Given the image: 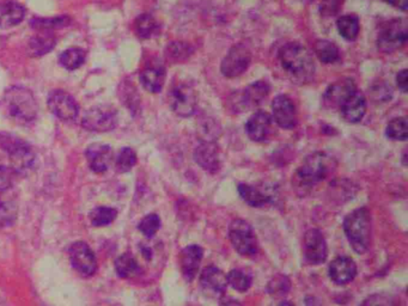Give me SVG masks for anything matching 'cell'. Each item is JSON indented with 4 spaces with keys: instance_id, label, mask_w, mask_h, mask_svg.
<instances>
[{
    "instance_id": "6da1fadb",
    "label": "cell",
    "mask_w": 408,
    "mask_h": 306,
    "mask_svg": "<svg viewBox=\"0 0 408 306\" xmlns=\"http://www.w3.org/2000/svg\"><path fill=\"white\" fill-rule=\"evenodd\" d=\"M279 60L284 70L293 81L307 83L314 78V60L308 48L301 43H286L280 48Z\"/></svg>"
},
{
    "instance_id": "7a4b0ae2",
    "label": "cell",
    "mask_w": 408,
    "mask_h": 306,
    "mask_svg": "<svg viewBox=\"0 0 408 306\" xmlns=\"http://www.w3.org/2000/svg\"><path fill=\"white\" fill-rule=\"evenodd\" d=\"M344 231L357 254L366 252L371 242V214L369 209L361 207L348 214L344 220Z\"/></svg>"
},
{
    "instance_id": "3957f363",
    "label": "cell",
    "mask_w": 408,
    "mask_h": 306,
    "mask_svg": "<svg viewBox=\"0 0 408 306\" xmlns=\"http://www.w3.org/2000/svg\"><path fill=\"white\" fill-rule=\"evenodd\" d=\"M335 161L326 152H315L305 158L297 170L296 179L302 187H313L323 182L334 170Z\"/></svg>"
},
{
    "instance_id": "277c9868",
    "label": "cell",
    "mask_w": 408,
    "mask_h": 306,
    "mask_svg": "<svg viewBox=\"0 0 408 306\" xmlns=\"http://www.w3.org/2000/svg\"><path fill=\"white\" fill-rule=\"evenodd\" d=\"M5 106L10 116L23 124H31L38 115L34 96L23 86H13L6 91Z\"/></svg>"
},
{
    "instance_id": "5b68a950",
    "label": "cell",
    "mask_w": 408,
    "mask_h": 306,
    "mask_svg": "<svg viewBox=\"0 0 408 306\" xmlns=\"http://www.w3.org/2000/svg\"><path fill=\"white\" fill-rule=\"evenodd\" d=\"M0 146L9 153L11 169L15 174L31 172L35 164V153L29 145L6 133L0 134Z\"/></svg>"
},
{
    "instance_id": "8992f818",
    "label": "cell",
    "mask_w": 408,
    "mask_h": 306,
    "mask_svg": "<svg viewBox=\"0 0 408 306\" xmlns=\"http://www.w3.org/2000/svg\"><path fill=\"white\" fill-rule=\"evenodd\" d=\"M408 38L407 22L405 18H394L384 23L377 38L378 51L393 53L404 46Z\"/></svg>"
},
{
    "instance_id": "52a82bcc",
    "label": "cell",
    "mask_w": 408,
    "mask_h": 306,
    "mask_svg": "<svg viewBox=\"0 0 408 306\" xmlns=\"http://www.w3.org/2000/svg\"><path fill=\"white\" fill-rule=\"evenodd\" d=\"M229 239L235 250L243 256L258 254V237L248 221L235 219L229 226Z\"/></svg>"
},
{
    "instance_id": "ba28073f",
    "label": "cell",
    "mask_w": 408,
    "mask_h": 306,
    "mask_svg": "<svg viewBox=\"0 0 408 306\" xmlns=\"http://www.w3.org/2000/svg\"><path fill=\"white\" fill-rule=\"evenodd\" d=\"M252 53L243 43L234 45L220 64V72L227 78L241 76L250 67Z\"/></svg>"
},
{
    "instance_id": "9c48e42d",
    "label": "cell",
    "mask_w": 408,
    "mask_h": 306,
    "mask_svg": "<svg viewBox=\"0 0 408 306\" xmlns=\"http://www.w3.org/2000/svg\"><path fill=\"white\" fill-rule=\"evenodd\" d=\"M116 111L109 106H96L86 111L82 119L83 127L91 132H109L116 127Z\"/></svg>"
},
{
    "instance_id": "30bf717a",
    "label": "cell",
    "mask_w": 408,
    "mask_h": 306,
    "mask_svg": "<svg viewBox=\"0 0 408 306\" xmlns=\"http://www.w3.org/2000/svg\"><path fill=\"white\" fill-rule=\"evenodd\" d=\"M169 103L172 111L181 118H189L197 111L198 98L192 86L179 84L169 95Z\"/></svg>"
},
{
    "instance_id": "8fae6325",
    "label": "cell",
    "mask_w": 408,
    "mask_h": 306,
    "mask_svg": "<svg viewBox=\"0 0 408 306\" xmlns=\"http://www.w3.org/2000/svg\"><path fill=\"white\" fill-rule=\"evenodd\" d=\"M49 111L63 121H74L79 114V106L71 95L63 90H54L48 96Z\"/></svg>"
},
{
    "instance_id": "7c38bea8",
    "label": "cell",
    "mask_w": 408,
    "mask_h": 306,
    "mask_svg": "<svg viewBox=\"0 0 408 306\" xmlns=\"http://www.w3.org/2000/svg\"><path fill=\"white\" fill-rule=\"evenodd\" d=\"M70 259L74 269L83 277H92L97 269L94 251L84 242L74 243L70 248Z\"/></svg>"
},
{
    "instance_id": "4fadbf2b",
    "label": "cell",
    "mask_w": 408,
    "mask_h": 306,
    "mask_svg": "<svg viewBox=\"0 0 408 306\" xmlns=\"http://www.w3.org/2000/svg\"><path fill=\"white\" fill-rule=\"evenodd\" d=\"M304 257L310 264H321L326 261L327 243L323 232L318 229H310L303 239Z\"/></svg>"
},
{
    "instance_id": "5bb4252c",
    "label": "cell",
    "mask_w": 408,
    "mask_h": 306,
    "mask_svg": "<svg viewBox=\"0 0 408 306\" xmlns=\"http://www.w3.org/2000/svg\"><path fill=\"white\" fill-rule=\"evenodd\" d=\"M200 286L204 293L211 298H222L227 292L228 279L215 266H207L200 274Z\"/></svg>"
},
{
    "instance_id": "9a60e30c",
    "label": "cell",
    "mask_w": 408,
    "mask_h": 306,
    "mask_svg": "<svg viewBox=\"0 0 408 306\" xmlns=\"http://www.w3.org/2000/svg\"><path fill=\"white\" fill-rule=\"evenodd\" d=\"M272 113L275 124L284 129H293L298 122L296 106L286 95H279L272 102Z\"/></svg>"
},
{
    "instance_id": "2e32d148",
    "label": "cell",
    "mask_w": 408,
    "mask_h": 306,
    "mask_svg": "<svg viewBox=\"0 0 408 306\" xmlns=\"http://www.w3.org/2000/svg\"><path fill=\"white\" fill-rule=\"evenodd\" d=\"M273 121L267 111H259L250 116L245 124V132L250 140L262 143L271 136Z\"/></svg>"
},
{
    "instance_id": "e0dca14e",
    "label": "cell",
    "mask_w": 408,
    "mask_h": 306,
    "mask_svg": "<svg viewBox=\"0 0 408 306\" xmlns=\"http://www.w3.org/2000/svg\"><path fill=\"white\" fill-rule=\"evenodd\" d=\"M194 161L210 174L218 172L222 166L218 146L213 141H204L194 151Z\"/></svg>"
},
{
    "instance_id": "ac0fdd59",
    "label": "cell",
    "mask_w": 408,
    "mask_h": 306,
    "mask_svg": "<svg viewBox=\"0 0 408 306\" xmlns=\"http://www.w3.org/2000/svg\"><path fill=\"white\" fill-rule=\"evenodd\" d=\"M328 274L336 285H346L354 280L357 275V264L348 256H338L328 267Z\"/></svg>"
},
{
    "instance_id": "d6986e66",
    "label": "cell",
    "mask_w": 408,
    "mask_h": 306,
    "mask_svg": "<svg viewBox=\"0 0 408 306\" xmlns=\"http://www.w3.org/2000/svg\"><path fill=\"white\" fill-rule=\"evenodd\" d=\"M204 249L200 245H188L180 254V267L186 281L192 282L195 279L202 264Z\"/></svg>"
},
{
    "instance_id": "ffe728a7",
    "label": "cell",
    "mask_w": 408,
    "mask_h": 306,
    "mask_svg": "<svg viewBox=\"0 0 408 306\" xmlns=\"http://www.w3.org/2000/svg\"><path fill=\"white\" fill-rule=\"evenodd\" d=\"M340 113L350 124L361 122L366 113V98L359 90H354L340 106Z\"/></svg>"
},
{
    "instance_id": "44dd1931",
    "label": "cell",
    "mask_w": 408,
    "mask_h": 306,
    "mask_svg": "<svg viewBox=\"0 0 408 306\" xmlns=\"http://www.w3.org/2000/svg\"><path fill=\"white\" fill-rule=\"evenodd\" d=\"M85 157L91 170L96 174H102L112 164L113 151L108 145L92 144L86 149Z\"/></svg>"
},
{
    "instance_id": "7402d4cb",
    "label": "cell",
    "mask_w": 408,
    "mask_h": 306,
    "mask_svg": "<svg viewBox=\"0 0 408 306\" xmlns=\"http://www.w3.org/2000/svg\"><path fill=\"white\" fill-rule=\"evenodd\" d=\"M356 89L354 81L350 78L335 81L334 84L328 86V89L325 92V104L331 108H335V106L340 108V106L345 102V99Z\"/></svg>"
},
{
    "instance_id": "603a6c76",
    "label": "cell",
    "mask_w": 408,
    "mask_h": 306,
    "mask_svg": "<svg viewBox=\"0 0 408 306\" xmlns=\"http://www.w3.org/2000/svg\"><path fill=\"white\" fill-rule=\"evenodd\" d=\"M238 193L245 204H250L252 207H263L265 204L273 201V191H265L262 187H255L242 183L238 186Z\"/></svg>"
},
{
    "instance_id": "cb8c5ba5",
    "label": "cell",
    "mask_w": 408,
    "mask_h": 306,
    "mask_svg": "<svg viewBox=\"0 0 408 306\" xmlns=\"http://www.w3.org/2000/svg\"><path fill=\"white\" fill-rule=\"evenodd\" d=\"M26 16V10L16 1L0 3V28L8 29L19 24Z\"/></svg>"
},
{
    "instance_id": "d4e9b609",
    "label": "cell",
    "mask_w": 408,
    "mask_h": 306,
    "mask_svg": "<svg viewBox=\"0 0 408 306\" xmlns=\"http://www.w3.org/2000/svg\"><path fill=\"white\" fill-rule=\"evenodd\" d=\"M139 78L144 89L152 94H158L163 89L165 70L163 66H151L145 68Z\"/></svg>"
},
{
    "instance_id": "484cf974",
    "label": "cell",
    "mask_w": 408,
    "mask_h": 306,
    "mask_svg": "<svg viewBox=\"0 0 408 306\" xmlns=\"http://www.w3.org/2000/svg\"><path fill=\"white\" fill-rule=\"evenodd\" d=\"M268 95H270V86L266 81H255L243 91L242 104L245 106V111L254 106H261Z\"/></svg>"
},
{
    "instance_id": "4316f807",
    "label": "cell",
    "mask_w": 408,
    "mask_h": 306,
    "mask_svg": "<svg viewBox=\"0 0 408 306\" xmlns=\"http://www.w3.org/2000/svg\"><path fill=\"white\" fill-rule=\"evenodd\" d=\"M56 45V35L49 31H39V34L29 40L26 49L31 56L39 58L52 51Z\"/></svg>"
},
{
    "instance_id": "83f0119b",
    "label": "cell",
    "mask_w": 408,
    "mask_h": 306,
    "mask_svg": "<svg viewBox=\"0 0 408 306\" xmlns=\"http://www.w3.org/2000/svg\"><path fill=\"white\" fill-rule=\"evenodd\" d=\"M115 271L119 277L122 279H131L137 277L140 273V267L138 264L137 259H134L132 254H122L115 261Z\"/></svg>"
},
{
    "instance_id": "f1b7e54d",
    "label": "cell",
    "mask_w": 408,
    "mask_h": 306,
    "mask_svg": "<svg viewBox=\"0 0 408 306\" xmlns=\"http://www.w3.org/2000/svg\"><path fill=\"white\" fill-rule=\"evenodd\" d=\"M86 53L82 48L72 47L66 49L59 56V63L63 67L74 71L85 63Z\"/></svg>"
},
{
    "instance_id": "f546056e",
    "label": "cell",
    "mask_w": 408,
    "mask_h": 306,
    "mask_svg": "<svg viewBox=\"0 0 408 306\" xmlns=\"http://www.w3.org/2000/svg\"><path fill=\"white\" fill-rule=\"evenodd\" d=\"M336 26L339 34L348 41H354L358 38L361 29L358 18L353 15H346L340 17L336 22Z\"/></svg>"
},
{
    "instance_id": "4dcf8cb0",
    "label": "cell",
    "mask_w": 408,
    "mask_h": 306,
    "mask_svg": "<svg viewBox=\"0 0 408 306\" xmlns=\"http://www.w3.org/2000/svg\"><path fill=\"white\" fill-rule=\"evenodd\" d=\"M315 53L323 64H334L340 58L339 49L334 43L327 40H318L315 43Z\"/></svg>"
},
{
    "instance_id": "1f68e13d",
    "label": "cell",
    "mask_w": 408,
    "mask_h": 306,
    "mask_svg": "<svg viewBox=\"0 0 408 306\" xmlns=\"http://www.w3.org/2000/svg\"><path fill=\"white\" fill-rule=\"evenodd\" d=\"M193 47L186 42H172L168 45L165 56L172 63H181L189 59L193 54Z\"/></svg>"
},
{
    "instance_id": "d6a6232c",
    "label": "cell",
    "mask_w": 408,
    "mask_h": 306,
    "mask_svg": "<svg viewBox=\"0 0 408 306\" xmlns=\"http://www.w3.org/2000/svg\"><path fill=\"white\" fill-rule=\"evenodd\" d=\"M386 134L391 140H407L408 121L406 118H396L391 120L386 128Z\"/></svg>"
},
{
    "instance_id": "836d02e7",
    "label": "cell",
    "mask_w": 408,
    "mask_h": 306,
    "mask_svg": "<svg viewBox=\"0 0 408 306\" xmlns=\"http://www.w3.org/2000/svg\"><path fill=\"white\" fill-rule=\"evenodd\" d=\"M227 279H228V285L241 293L248 291L252 286V277L248 273L241 269H234L227 275Z\"/></svg>"
},
{
    "instance_id": "e575fe53",
    "label": "cell",
    "mask_w": 408,
    "mask_h": 306,
    "mask_svg": "<svg viewBox=\"0 0 408 306\" xmlns=\"http://www.w3.org/2000/svg\"><path fill=\"white\" fill-rule=\"evenodd\" d=\"M157 30V22L151 15L144 13L136 19V33L142 40L150 38Z\"/></svg>"
},
{
    "instance_id": "d590c367",
    "label": "cell",
    "mask_w": 408,
    "mask_h": 306,
    "mask_svg": "<svg viewBox=\"0 0 408 306\" xmlns=\"http://www.w3.org/2000/svg\"><path fill=\"white\" fill-rule=\"evenodd\" d=\"M117 217V212L116 209L112 207H97L90 213V221L92 225L96 227H101V226H107L112 224L113 221L115 220Z\"/></svg>"
},
{
    "instance_id": "8d00e7d4",
    "label": "cell",
    "mask_w": 408,
    "mask_h": 306,
    "mask_svg": "<svg viewBox=\"0 0 408 306\" xmlns=\"http://www.w3.org/2000/svg\"><path fill=\"white\" fill-rule=\"evenodd\" d=\"M137 164V154L133 150L129 147H124L120 152L117 153L115 161L116 170L121 174H126L133 169Z\"/></svg>"
},
{
    "instance_id": "74e56055",
    "label": "cell",
    "mask_w": 408,
    "mask_h": 306,
    "mask_svg": "<svg viewBox=\"0 0 408 306\" xmlns=\"http://www.w3.org/2000/svg\"><path fill=\"white\" fill-rule=\"evenodd\" d=\"M69 23L70 18L67 17L34 18L31 22V26L38 31L53 33V30L60 29L63 26H67Z\"/></svg>"
},
{
    "instance_id": "f35d334b",
    "label": "cell",
    "mask_w": 408,
    "mask_h": 306,
    "mask_svg": "<svg viewBox=\"0 0 408 306\" xmlns=\"http://www.w3.org/2000/svg\"><path fill=\"white\" fill-rule=\"evenodd\" d=\"M291 289V281L286 275L278 274L272 277L271 281L267 285V291L273 298L283 297L288 293Z\"/></svg>"
},
{
    "instance_id": "ab89813d",
    "label": "cell",
    "mask_w": 408,
    "mask_h": 306,
    "mask_svg": "<svg viewBox=\"0 0 408 306\" xmlns=\"http://www.w3.org/2000/svg\"><path fill=\"white\" fill-rule=\"evenodd\" d=\"M17 204L13 201H0V226L9 227L17 220Z\"/></svg>"
},
{
    "instance_id": "60d3db41",
    "label": "cell",
    "mask_w": 408,
    "mask_h": 306,
    "mask_svg": "<svg viewBox=\"0 0 408 306\" xmlns=\"http://www.w3.org/2000/svg\"><path fill=\"white\" fill-rule=\"evenodd\" d=\"M159 227H161V218L157 214H147V217L142 218L138 229L142 232L145 237H154L157 232H158Z\"/></svg>"
},
{
    "instance_id": "b9f144b4",
    "label": "cell",
    "mask_w": 408,
    "mask_h": 306,
    "mask_svg": "<svg viewBox=\"0 0 408 306\" xmlns=\"http://www.w3.org/2000/svg\"><path fill=\"white\" fill-rule=\"evenodd\" d=\"M359 306H396V302L391 294L376 293L366 298Z\"/></svg>"
},
{
    "instance_id": "7bdbcfd3",
    "label": "cell",
    "mask_w": 408,
    "mask_h": 306,
    "mask_svg": "<svg viewBox=\"0 0 408 306\" xmlns=\"http://www.w3.org/2000/svg\"><path fill=\"white\" fill-rule=\"evenodd\" d=\"M344 4V0H323L320 4V13L325 17L335 16L339 13Z\"/></svg>"
},
{
    "instance_id": "ee69618b",
    "label": "cell",
    "mask_w": 408,
    "mask_h": 306,
    "mask_svg": "<svg viewBox=\"0 0 408 306\" xmlns=\"http://www.w3.org/2000/svg\"><path fill=\"white\" fill-rule=\"evenodd\" d=\"M371 95L377 101H388L391 98L393 90H391V86H388L387 83L380 81L377 86H373Z\"/></svg>"
},
{
    "instance_id": "f6af8a7d",
    "label": "cell",
    "mask_w": 408,
    "mask_h": 306,
    "mask_svg": "<svg viewBox=\"0 0 408 306\" xmlns=\"http://www.w3.org/2000/svg\"><path fill=\"white\" fill-rule=\"evenodd\" d=\"M13 172L11 168L0 166V191H8L13 186Z\"/></svg>"
},
{
    "instance_id": "bcb514c9",
    "label": "cell",
    "mask_w": 408,
    "mask_h": 306,
    "mask_svg": "<svg viewBox=\"0 0 408 306\" xmlns=\"http://www.w3.org/2000/svg\"><path fill=\"white\" fill-rule=\"evenodd\" d=\"M396 84L399 86V89L406 94L408 90V76H407V70H402V71H400L398 73V76H396Z\"/></svg>"
},
{
    "instance_id": "7dc6e473",
    "label": "cell",
    "mask_w": 408,
    "mask_h": 306,
    "mask_svg": "<svg viewBox=\"0 0 408 306\" xmlns=\"http://www.w3.org/2000/svg\"><path fill=\"white\" fill-rule=\"evenodd\" d=\"M387 4H391L396 9L401 10V11H407L408 0H384Z\"/></svg>"
},
{
    "instance_id": "c3c4849f",
    "label": "cell",
    "mask_w": 408,
    "mask_h": 306,
    "mask_svg": "<svg viewBox=\"0 0 408 306\" xmlns=\"http://www.w3.org/2000/svg\"><path fill=\"white\" fill-rule=\"evenodd\" d=\"M220 306H242V304L236 299H232V298L224 296L220 299Z\"/></svg>"
},
{
    "instance_id": "681fc988",
    "label": "cell",
    "mask_w": 408,
    "mask_h": 306,
    "mask_svg": "<svg viewBox=\"0 0 408 306\" xmlns=\"http://www.w3.org/2000/svg\"><path fill=\"white\" fill-rule=\"evenodd\" d=\"M278 306H295L293 305V303L288 302V300H285V302L280 303L279 305Z\"/></svg>"
},
{
    "instance_id": "f907efd6",
    "label": "cell",
    "mask_w": 408,
    "mask_h": 306,
    "mask_svg": "<svg viewBox=\"0 0 408 306\" xmlns=\"http://www.w3.org/2000/svg\"><path fill=\"white\" fill-rule=\"evenodd\" d=\"M305 1H308V3H311V1H313V0H305Z\"/></svg>"
}]
</instances>
